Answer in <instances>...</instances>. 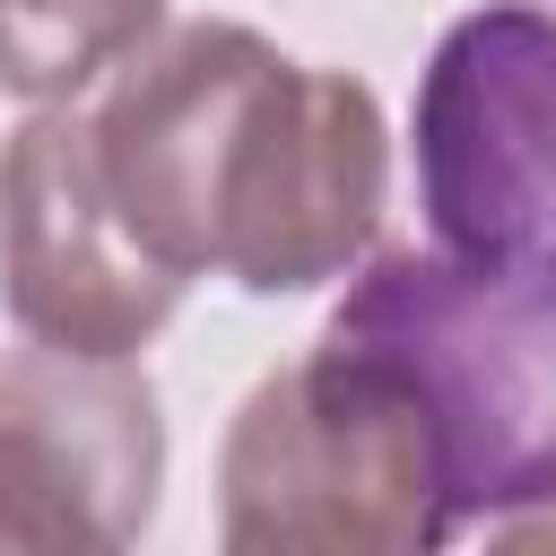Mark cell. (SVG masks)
<instances>
[{
    "instance_id": "4",
    "label": "cell",
    "mask_w": 556,
    "mask_h": 556,
    "mask_svg": "<svg viewBox=\"0 0 556 556\" xmlns=\"http://www.w3.org/2000/svg\"><path fill=\"white\" fill-rule=\"evenodd\" d=\"M417 208L478 278H556V0H486L417 78Z\"/></svg>"
},
{
    "instance_id": "6",
    "label": "cell",
    "mask_w": 556,
    "mask_h": 556,
    "mask_svg": "<svg viewBox=\"0 0 556 556\" xmlns=\"http://www.w3.org/2000/svg\"><path fill=\"white\" fill-rule=\"evenodd\" d=\"M182 269L148 252V235L122 217L96 122L70 104H43L0 148V304L26 339L139 356L174 304Z\"/></svg>"
},
{
    "instance_id": "1",
    "label": "cell",
    "mask_w": 556,
    "mask_h": 556,
    "mask_svg": "<svg viewBox=\"0 0 556 556\" xmlns=\"http://www.w3.org/2000/svg\"><path fill=\"white\" fill-rule=\"evenodd\" d=\"M87 122L122 217L182 278L304 295L348 278L382 226L391 139L374 87L287 61L235 17L148 35Z\"/></svg>"
},
{
    "instance_id": "5",
    "label": "cell",
    "mask_w": 556,
    "mask_h": 556,
    "mask_svg": "<svg viewBox=\"0 0 556 556\" xmlns=\"http://www.w3.org/2000/svg\"><path fill=\"white\" fill-rule=\"evenodd\" d=\"M165 408L130 356L9 348L0 356V547L104 556L156 521Z\"/></svg>"
},
{
    "instance_id": "7",
    "label": "cell",
    "mask_w": 556,
    "mask_h": 556,
    "mask_svg": "<svg viewBox=\"0 0 556 556\" xmlns=\"http://www.w3.org/2000/svg\"><path fill=\"white\" fill-rule=\"evenodd\" d=\"M165 26V0H0V87L70 104Z\"/></svg>"
},
{
    "instance_id": "3",
    "label": "cell",
    "mask_w": 556,
    "mask_h": 556,
    "mask_svg": "<svg viewBox=\"0 0 556 556\" xmlns=\"http://www.w3.org/2000/svg\"><path fill=\"white\" fill-rule=\"evenodd\" d=\"M226 556H417L452 539L417 391L348 339L269 374L217 452Z\"/></svg>"
},
{
    "instance_id": "2",
    "label": "cell",
    "mask_w": 556,
    "mask_h": 556,
    "mask_svg": "<svg viewBox=\"0 0 556 556\" xmlns=\"http://www.w3.org/2000/svg\"><path fill=\"white\" fill-rule=\"evenodd\" d=\"M321 339L374 348L417 391L452 530L556 504V278H478L408 243L339 295Z\"/></svg>"
}]
</instances>
